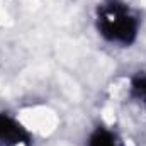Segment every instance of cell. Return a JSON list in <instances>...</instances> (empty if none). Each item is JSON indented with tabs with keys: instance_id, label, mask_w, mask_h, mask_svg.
Wrapping results in <instances>:
<instances>
[{
	"instance_id": "6da1fadb",
	"label": "cell",
	"mask_w": 146,
	"mask_h": 146,
	"mask_svg": "<svg viewBox=\"0 0 146 146\" xmlns=\"http://www.w3.org/2000/svg\"><path fill=\"white\" fill-rule=\"evenodd\" d=\"M99 29L110 41L131 42L136 36V21L122 3H109L100 9Z\"/></svg>"
},
{
	"instance_id": "7a4b0ae2",
	"label": "cell",
	"mask_w": 146,
	"mask_h": 146,
	"mask_svg": "<svg viewBox=\"0 0 146 146\" xmlns=\"http://www.w3.org/2000/svg\"><path fill=\"white\" fill-rule=\"evenodd\" d=\"M27 141L26 131L10 117L0 115V143L5 146H14Z\"/></svg>"
},
{
	"instance_id": "3957f363",
	"label": "cell",
	"mask_w": 146,
	"mask_h": 146,
	"mask_svg": "<svg viewBox=\"0 0 146 146\" xmlns=\"http://www.w3.org/2000/svg\"><path fill=\"white\" fill-rule=\"evenodd\" d=\"M90 146H119V143H117V139L112 133L106 131V129H99L92 136Z\"/></svg>"
},
{
	"instance_id": "277c9868",
	"label": "cell",
	"mask_w": 146,
	"mask_h": 146,
	"mask_svg": "<svg viewBox=\"0 0 146 146\" xmlns=\"http://www.w3.org/2000/svg\"><path fill=\"white\" fill-rule=\"evenodd\" d=\"M133 90H134V97L138 99V102L146 109V78H138L133 83Z\"/></svg>"
}]
</instances>
